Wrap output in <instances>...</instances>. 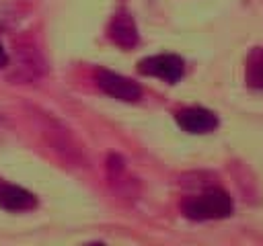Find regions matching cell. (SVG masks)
<instances>
[{"label":"cell","instance_id":"7a4b0ae2","mask_svg":"<svg viewBox=\"0 0 263 246\" xmlns=\"http://www.w3.org/2000/svg\"><path fill=\"white\" fill-rule=\"evenodd\" d=\"M138 70L146 76L160 78L168 84H175L183 76V59L173 53H160V55H150L138 64Z\"/></svg>","mask_w":263,"mask_h":246},{"label":"cell","instance_id":"6da1fadb","mask_svg":"<svg viewBox=\"0 0 263 246\" xmlns=\"http://www.w3.org/2000/svg\"><path fill=\"white\" fill-rule=\"evenodd\" d=\"M185 217L203 221V219H222L228 217L232 211V201L230 195L222 189H210L201 195L189 197L181 205Z\"/></svg>","mask_w":263,"mask_h":246},{"label":"cell","instance_id":"52a82bcc","mask_svg":"<svg viewBox=\"0 0 263 246\" xmlns=\"http://www.w3.org/2000/svg\"><path fill=\"white\" fill-rule=\"evenodd\" d=\"M247 84L251 88L263 90V47H253L247 55Z\"/></svg>","mask_w":263,"mask_h":246},{"label":"cell","instance_id":"277c9868","mask_svg":"<svg viewBox=\"0 0 263 246\" xmlns=\"http://www.w3.org/2000/svg\"><path fill=\"white\" fill-rule=\"evenodd\" d=\"M177 123L187 133H210L218 127V119L212 111L201 107H189L177 113Z\"/></svg>","mask_w":263,"mask_h":246},{"label":"cell","instance_id":"ba28073f","mask_svg":"<svg viewBox=\"0 0 263 246\" xmlns=\"http://www.w3.org/2000/svg\"><path fill=\"white\" fill-rule=\"evenodd\" d=\"M4 64H6V53H4V47L0 43V66H4Z\"/></svg>","mask_w":263,"mask_h":246},{"label":"cell","instance_id":"3957f363","mask_svg":"<svg viewBox=\"0 0 263 246\" xmlns=\"http://www.w3.org/2000/svg\"><path fill=\"white\" fill-rule=\"evenodd\" d=\"M97 84L105 94H109L117 100L134 102L142 96V88L134 80H129L121 74H115L111 70H99L97 72Z\"/></svg>","mask_w":263,"mask_h":246},{"label":"cell","instance_id":"5b68a950","mask_svg":"<svg viewBox=\"0 0 263 246\" xmlns=\"http://www.w3.org/2000/svg\"><path fill=\"white\" fill-rule=\"evenodd\" d=\"M37 205V199L33 193H29L23 187L0 182V207L6 211H29Z\"/></svg>","mask_w":263,"mask_h":246},{"label":"cell","instance_id":"8992f818","mask_svg":"<svg viewBox=\"0 0 263 246\" xmlns=\"http://www.w3.org/2000/svg\"><path fill=\"white\" fill-rule=\"evenodd\" d=\"M109 37L115 45L123 49H132L138 45V29L134 18L127 12H117L109 25Z\"/></svg>","mask_w":263,"mask_h":246}]
</instances>
